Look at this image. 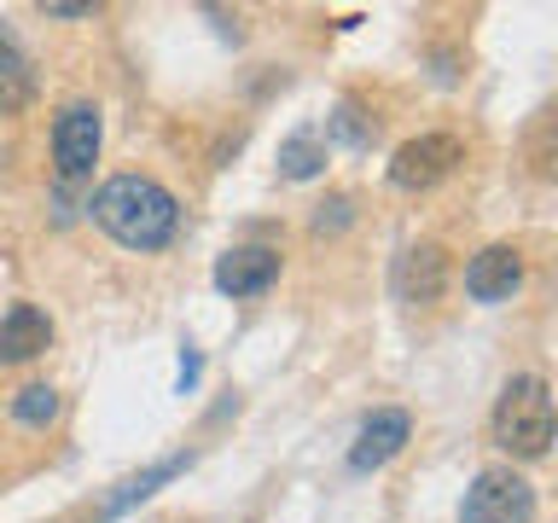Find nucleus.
Listing matches in <instances>:
<instances>
[{"label":"nucleus","mask_w":558,"mask_h":523,"mask_svg":"<svg viewBox=\"0 0 558 523\" xmlns=\"http://www.w3.org/2000/svg\"><path fill=\"white\" fill-rule=\"evenodd\" d=\"M408 436H413V418L401 413V408H378V413H366V425L355 430V448H349V465L355 471H378V465H390L401 448H408Z\"/></svg>","instance_id":"nucleus-8"},{"label":"nucleus","mask_w":558,"mask_h":523,"mask_svg":"<svg viewBox=\"0 0 558 523\" xmlns=\"http://www.w3.org/2000/svg\"><path fill=\"white\" fill-rule=\"evenodd\" d=\"M186 465H192V453H169V460H157V465H146V471H134V477H122V483L111 488V495L99 500V518H122L129 506L151 500L157 488H163V483H174Z\"/></svg>","instance_id":"nucleus-11"},{"label":"nucleus","mask_w":558,"mask_h":523,"mask_svg":"<svg viewBox=\"0 0 558 523\" xmlns=\"http://www.w3.org/2000/svg\"><path fill=\"white\" fill-rule=\"evenodd\" d=\"M460 523H535V488L512 465H488L471 477L460 500Z\"/></svg>","instance_id":"nucleus-4"},{"label":"nucleus","mask_w":558,"mask_h":523,"mask_svg":"<svg viewBox=\"0 0 558 523\" xmlns=\"http://www.w3.org/2000/svg\"><path fill=\"white\" fill-rule=\"evenodd\" d=\"M99 139H105V117H99L94 99H70L64 111L52 117V169H59V186H76L94 174Z\"/></svg>","instance_id":"nucleus-3"},{"label":"nucleus","mask_w":558,"mask_h":523,"mask_svg":"<svg viewBox=\"0 0 558 523\" xmlns=\"http://www.w3.org/2000/svg\"><path fill=\"white\" fill-rule=\"evenodd\" d=\"M460 163H465V139H460V134H418V139H401L396 157H390V186H401V192H430L436 181H448Z\"/></svg>","instance_id":"nucleus-5"},{"label":"nucleus","mask_w":558,"mask_h":523,"mask_svg":"<svg viewBox=\"0 0 558 523\" xmlns=\"http://www.w3.org/2000/svg\"><path fill=\"white\" fill-rule=\"evenodd\" d=\"M488 430H495V442L512 453V460H541V453L553 448V436H558V408H553L547 378L518 373V378L500 390Z\"/></svg>","instance_id":"nucleus-2"},{"label":"nucleus","mask_w":558,"mask_h":523,"mask_svg":"<svg viewBox=\"0 0 558 523\" xmlns=\"http://www.w3.org/2000/svg\"><path fill=\"white\" fill-rule=\"evenodd\" d=\"M94 221L111 233L122 251H163V244L181 233V204H174V192L163 181H151V174H111L94 198Z\"/></svg>","instance_id":"nucleus-1"},{"label":"nucleus","mask_w":558,"mask_h":523,"mask_svg":"<svg viewBox=\"0 0 558 523\" xmlns=\"http://www.w3.org/2000/svg\"><path fill=\"white\" fill-rule=\"evenodd\" d=\"M390 291H396V303H408V308H430L436 296L448 291V251L442 244H408L390 268Z\"/></svg>","instance_id":"nucleus-6"},{"label":"nucleus","mask_w":558,"mask_h":523,"mask_svg":"<svg viewBox=\"0 0 558 523\" xmlns=\"http://www.w3.org/2000/svg\"><path fill=\"white\" fill-rule=\"evenodd\" d=\"M518 279H523V256L512 251V244H483V251L465 262L471 303H506V296L518 291Z\"/></svg>","instance_id":"nucleus-9"},{"label":"nucleus","mask_w":558,"mask_h":523,"mask_svg":"<svg viewBox=\"0 0 558 523\" xmlns=\"http://www.w3.org/2000/svg\"><path fill=\"white\" fill-rule=\"evenodd\" d=\"M12 418L24 430H47L52 418H59V390H52V384H24V390L12 396Z\"/></svg>","instance_id":"nucleus-14"},{"label":"nucleus","mask_w":558,"mask_h":523,"mask_svg":"<svg viewBox=\"0 0 558 523\" xmlns=\"http://www.w3.org/2000/svg\"><path fill=\"white\" fill-rule=\"evenodd\" d=\"M343 221H349V198H331V204H320V216H314L320 233H326V227H343Z\"/></svg>","instance_id":"nucleus-16"},{"label":"nucleus","mask_w":558,"mask_h":523,"mask_svg":"<svg viewBox=\"0 0 558 523\" xmlns=\"http://www.w3.org/2000/svg\"><path fill=\"white\" fill-rule=\"evenodd\" d=\"M47 349H52L47 308L12 303L7 314H0V361H7V366H24V361H35V355H47Z\"/></svg>","instance_id":"nucleus-10"},{"label":"nucleus","mask_w":558,"mask_h":523,"mask_svg":"<svg viewBox=\"0 0 558 523\" xmlns=\"http://www.w3.org/2000/svg\"><path fill=\"white\" fill-rule=\"evenodd\" d=\"M47 17H87L94 7H76V0H52V7H41Z\"/></svg>","instance_id":"nucleus-17"},{"label":"nucleus","mask_w":558,"mask_h":523,"mask_svg":"<svg viewBox=\"0 0 558 523\" xmlns=\"http://www.w3.org/2000/svg\"><path fill=\"white\" fill-rule=\"evenodd\" d=\"M29 99H35V64H29V52L0 29V117L24 111Z\"/></svg>","instance_id":"nucleus-12"},{"label":"nucleus","mask_w":558,"mask_h":523,"mask_svg":"<svg viewBox=\"0 0 558 523\" xmlns=\"http://www.w3.org/2000/svg\"><path fill=\"white\" fill-rule=\"evenodd\" d=\"M326 139H343V146L366 151V146L378 139V122H373V117H361V105H355V99H343V105H338V117H326Z\"/></svg>","instance_id":"nucleus-15"},{"label":"nucleus","mask_w":558,"mask_h":523,"mask_svg":"<svg viewBox=\"0 0 558 523\" xmlns=\"http://www.w3.org/2000/svg\"><path fill=\"white\" fill-rule=\"evenodd\" d=\"M279 279V251L274 244H233L216 256V291L221 296H262Z\"/></svg>","instance_id":"nucleus-7"},{"label":"nucleus","mask_w":558,"mask_h":523,"mask_svg":"<svg viewBox=\"0 0 558 523\" xmlns=\"http://www.w3.org/2000/svg\"><path fill=\"white\" fill-rule=\"evenodd\" d=\"M326 169V129H296L279 146V174L286 181H314Z\"/></svg>","instance_id":"nucleus-13"},{"label":"nucleus","mask_w":558,"mask_h":523,"mask_svg":"<svg viewBox=\"0 0 558 523\" xmlns=\"http://www.w3.org/2000/svg\"><path fill=\"white\" fill-rule=\"evenodd\" d=\"M192 384H198V355L186 349V355H181V396L192 390Z\"/></svg>","instance_id":"nucleus-18"}]
</instances>
